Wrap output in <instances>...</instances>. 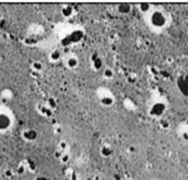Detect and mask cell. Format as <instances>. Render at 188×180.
I'll use <instances>...</instances> for the list:
<instances>
[{"label": "cell", "mask_w": 188, "mask_h": 180, "mask_svg": "<svg viewBox=\"0 0 188 180\" xmlns=\"http://www.w3.org/2000/svg\"><path fill=\"white\" fill-rule=\"evenodd\" d=\"M149 22L151 26L156 30L164 29L167 24V17L165 15V12L162 10H153L150 13L149 17Z\"/></svg>", "instance_id": "6da1fadb"}, {"label": "cell", "mask_w": 188, "mask_h": 180, "mask_svg": "<svg viewBox=\"0 0 188 180\" xmlns=\"http://www.w3.org/2000/svg\"><path fill=\"white\" fill-rule=\"evenodd\" d=\"M166 109H167V107L163 101H155L149 108V114L152 117H161L166 112Z\"/></svg>", "instance_id": "7a4b0ae2"}, {"label": "cell", "mask_w": 188, "mask_h": 180, "mask_svg": "<svg viewBox=\"0 0 188 180\" xmlns=\"http://www.w3.org/2000/svg\"><path fill=\"white\" fill-rule=\"evenodd\" d=\"M11 125V120L6 113H0V132L6 131Z\"/></svg>", "instance_id": "3957f363"}, {"label": "cell", "mask_w": 188, "mask_h": 180, "mask_svg": "<svg viewBox=\"0 0 188 180\" xmlns=\"http://www.w3.org/2000/svg\"><path fill=\"white\" fill-rule=\"evenodd\" d=\"M23 138L26 141H29V142H32V141H35L38 138V132L34 131V130H26V131L23 132Z\"/></svg>", "instance_id": "277c9868"}, {"label": "cell", "mask_w": 188, "mask_h": 180, "mask_svg": "<svg viewBox=\"0 0 188 180\" xmlns=\"http://www.w3.org/2000/svg\"><path fill=\"white\" fill-rule=\"evenodd\" d=\"M131 9H132V7H131V5H129V3H120V5H118V7H117L118 12L119 13H121V15H128V13H130Z\"/></svg>", "instance_id": "5b68a950"}, {"label": "cell", "mask_w": 188, "mask_h": 180, "mask_svg": "<svg viewBox=\"0 0 188 180\" xmlns=\"http://www.w3.org/2000/svg\"><path fill=\"white\" fill-rule=\"evenodd\" d=\"M139 10L142 12V13H144V15H150L151 12L153 11L152 8H153V5H151V3H148V2H143V3H140L139 6Z\"/></svg>", "instance_id": "8992f818"}, {"label": "cell", "mask_w": 188, "mask_h": 180, "mask_svg": "<svg viewBox=\"0 0 188 180\" xmlns=\"http://www.w3.org/2000/svg\"><path fill=\"white\" fill-rule=\"evenodd\" d=\"M100 103L104 107H111L115 103V99L111 96H104L100 98Z\"/></svg>", "instance_id": "52a82bcc"}, {"label": "cell", "mask_w": 188, "mask_h": 180, "mask_svg": "<svg viewBox=\"0 0 188 180\" xmlns=\"http://www.w3.org/2000/svg\"><path fill=\"white\" fill-rule=\"evenodd\" d=\"M100 154L102 155V157L108 158L113 154V151H112V148H111L110 146L104 145V146H102L101 149H100Z\"/></svg>", "instance_id": "ba28073f"}, {"label": "cell", "mask_w": 188, "mask_h": 180, "mask_svg": "<svg viewBox=\"0 0 188 180\" xmlns=\"http://www.w3.org/2000/svg\"><path fill=\"white\" fill-rule=\"evenodd\" d=\"M83 39V32L81 31H75L70 34V37H68L70 42H78Z\"/></svg>", "instance_id": "9c48e42d"}, {"label": "cell", "mask_w": 188, "mask_h": 180, "mask_svg": "<svg viewBox=\"0 0 188 180\" xmlns=\"http://www.w3.org/2000/svg\"><path fill=\"white\" fill-rule=\"evenodd\" d=\"M93 66H94V68H95L96 70H100V69L102 68V66H104L101 58H99L98 56H97V55H94Z\"/></svg>", "instance_id": "30bf717a"}, {"label": "cell", "mask_w": 188, "mask_h": 180, "mask_svg": "<svg viewBox=\"0 0 188 180\" xmlns=\"http://www.w3.org/2000/svg\"><path fill=\"white\" fill-rule=\"evenodd\" d=\"M67 66H68V68H76L77 66H78V59L76 57H74V56H72V57H70L68 59H67L66 62Z\"/></svg>", "instance_id": "8fae6325"}, {"label": "cell", "mask_w": 188, "mask_h": 180, "mask_svg": "<svg viewBox=\"0 0 188 180\" xmlns=\"http://www.w3.org/2000/svg\"><path fill=\"white\" fill-rule=\"evenodd\" d=\"M73 13V7L72 6H64L63 8H62V15H64L65 18H68L70 17Z\"/></svg>", "instance_id": "7c38bea8"}, {"label": "cell", "mask_w": 188, "mask_h": 180, "mask_svg": "<svg viewBox=\"0 0 188 180\" xmlns=\"http://www.w3.org/2000/svg\"><path fill=\"white\" fill-rule=\"evenodd\" d=\"M50 58H51L52 62H57V60H60V58H61V52L53 51L52 53H51V55H50Z\"/></svg>", "instance_id": "4fadbf2b"}, {"label": "cell", "mask_w": 188, "mask_h": 180, "mask_svg": "<svg viewBox=\"0 0 188 180\" xmlns=\"http://www.w3.org/2000/svg\"><path fill=\"white\" fill-rule=\"evenodd\" d=\"M104 78H107V79H111V78L115 76V72H113L111 68H104Z\"/></svg>", "instance_id": "5bb4252c"}, {"label": "cell", "mask_w": 188, "mask_h": 180, "mask_svg": "<svg viewBox=\"0 0 188 180\" xmlns=\"http://www.w3.org/2000/svg\"><path fill=\"white\" fill-rule=\"evenodd\" d=\"M179 136L183 141H188V127H184L182 131L179 132Z\"/></svg>", "instance_id": "9a60e30c"}, {"label": "cell", "mask_w": 188, "mask_h": 180, "mask_svg": "<svg viewBox=\"0 0 188 180\" xmlns=\"http://www.w3.org/2000/svg\"><path fill=\"white\" fill-rule=\"evenodd\" d=\"M161 126H162L163 129H168V127H169V124H168L167 121L162 120L161 121Z\"/></svg>", "instance_id": "2e32d148"}, {"label": "cell", "mask_w": 188, "mask_h": 180, "mask_svg": "<svg viewBox=\"0 0 188 180\" xmlns=\"http://www.w3.org/2000/svg\"><path fill=\"white\" fill-rule=\"evenodd\" d=\"M33 67H34L35 69H41L42 68V65H41V63H39V62H35L34 64H33Z\"/></svg>", "instance_id": "e0dca14e"}, {"label": "cell", "mask_w": 188, "mask_h": 180, "mask_svg": "<svg viewBox=\"0 0 188 180\" xmlns=\"http://www.w3.org/2000/svg\"><path fill=\"white\" fill-rule=\"evenodd\" d=\"M49 103H50V104H51V107H52V108H55V107H56V103H55V100H54V99H52V98H51V99H50V100H49Z\"/></svg>", "instance_id": "ac0fdd59"}, {"label": "cell", "mask_w": 188, "mask_h": 180, "mask_svg": "<svg viewBox=\"0 0 188 180\" xmlns=\"http://www.w3.org/2000/svg\"><path fill=\"white\" fill-rule=\"evenodd\" d=\"M23 172H24V168L22 166H20V167L18 168V172H19V174H23Z\"/></svg>", "instance_id": "d6986e66"}, {"label": "cell", "mask_w": 188, "mask_h": 180, "mask_svg": "<svg viewBox=\"0 0 188 180\" xmlns=\"http://www.w3.org/2000/svg\"><path fill=\"white\" fill-rule=\"evenodd\" d=\"M6 176H7V177H11V176H12L11 170H6Z\"/></svg>", "instance_id": "ffe728a7"}, {"label": "cell", "mask_w": 188, "mask_h": 180, "mask_svg": "<svg viewBox=\"0 0 188 180\" xmlns=\"http://www.w3.org/2000/svg\"><path fill=\"white\" fill-rule=\"evenodd\" d=\"M67 158H68V156H64V157H63V161H64V163H66V161H67Z\"/></svg>", "instance_id": "44dd1931"}, {"label": "cell", "mask_w": 188, "mask_h": 180, "mask_svg": "<svg viewBox=\"0 0 188 180\" xmlns=\"http://www.w3.org/2000/svg\"><path fill=\"white\" fill-rule=\"evenodd\" d=\"M36 180H46L45 178H43V177H38L36 178Z\"/></svg>", "instance_id": "7402d4cb"}, {"label": "cell", "mask_w": 188, "mask_h": 180, "mask_svg": "<svg viewBox=\"0 0 188 180\" xmlns=\"http://www.w3.org/2000/svg\"><path fill=\"white\" fill-rule=\"evenodd\" d=\"M151 180H154V179H151Z\"/></svg>", "instance_id": "603a6c76"}]
</instances>
